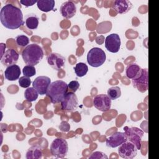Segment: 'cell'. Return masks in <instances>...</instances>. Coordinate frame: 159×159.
Wrapping results in <instances>:
<instances>
[{"instance_id": "6da1fadb", "label": "cell", "mask_w": 159, "mask_h": 159, "mask_svg": "<svg viewBox=\"0 0 159 159\" xmlns=\"http://www.w3.org/2000/svg\"><path fill=\"white\" fill-rule=\"evenodd\" d=\"M0 20L4 27L11 30L19 28L24 23L21 10L11 4H6L2 7Z\"/></svg>"}, {"instance_id": "7a4b0ae2", "label": "cell", "mask_w": 159, "mask_h": 159, "mask_svg": "<svg viewBox=\"0 0 159 159\" xmlns=\"http://www.w3.org/2000/svg\"><path fill=\"white\" fill-rule=\"evenodd\" d=\"M21 55L25 63L35 66L42 60L44 53L42 48L40 45L32 43L25 47Z\"/></svg>"}, {"instance_id": "3957f363", "label": "cell", "mask_w": 159, "mask_h": 159, "mask_svg": "<svg viewBox=\"0 0 159 159\" xmlns=\"http://www.w3.org/2000/svg\"><path fill=\"white\" fill-rule=\"evenodd\" d=\"M68 84L62 80H57L50 83L46 95L53 104L61 102L63 97L68 93Z\"/></svg>"}, {"instance_id": "277c9868", "label": "cell", "mask_w": 159, "mask_h": 159, "mask_svg": "<svg viewBox=\"0 0 159 159\" xmlns=\"http://www.w3.org/2000/svg\"><path fill=\"white\" fill-rule=\"evenodd\" d=\"M106 55L103 50L94 47L89 50L87 54V61L93 67H99L106 61Z\"/></svg>"}, {"instance_id": "5b68a950", "label": "cell", "mask_w": 159, "mask_h": 159, "mask_svg": "<svg viewBox=\"0 0 159 159\" xmlns=\"http://www.w3.org/2000/svg\"><path fill=\"white\" fill-rule=\"evenodd\" d=\"M50 153L56 158H63L65 157L68 151V145L66 140L57 138L53 140L50 145Z\"/></svg>"}, {"instance_id": "8992f818", "label": "cell", "mask_w": 159, "mask_h": 159, "mask_svg": "<svg viewBox=\"0 0 159 159\" xmlns=\"http://www.w3.org/2000/svg\"><path fill=\"white\" fill-rule=\"evenodd\" d=\"M148 70L140 69L138 74L132 79V83L134 87L136 88L139 91L144 93L148 89Z\"/></svg>"}, {"instance_id": "52a82bcc", "label": "cell", "mask_w": 159, "mask_h": 159, "mask_svg": "<svg viewBox=\"0 0 159 159\" xmlns=\"http://www.w3.org/2000/svg\"><path fill=\"white\" fill-rule=\"evenodd\" d=\"M124 130L128 140L135 144L137 150H140L141 148V139L143 136V132L136 127H129L126 126L124 128Z\"/></svg>"}, {"instance_id": "ba28073f", "label": "cell", "mask_w": 159, "mask_h": 159, "mask_svg": "<svg viewBox=\"0 0 159 159\" xmlns=\"http://www.w3.org/2000/svg\"><path fill=\"white\" fill-rule=\"evenodd\" d=\"M78 100L75 93L68 92L61 101V109L65 112H72L76 109Z\"/></svg>"}, {"instance_id": "9c48e42d", "label": "cell", "mask_w": 159, "mask_h": 159, "mask_svg": "<svg viewBox=\"0 0 159 159\" xmlns=\"http://www.w3.org/2000/svg\"><path fill=\"white\" fill-rule=\"evenodd\" d=\"M118 153L123 158L132 159L137 154V148L134 143L127 140L119 146Z\"/></svg>"}, {"instance_id": "30bf717a", "label": "cell", "mask_w": 159, "mask_h": 159, "mask_svg": "<svg viewBox=\"0 0 159 159\" xmlns=\"http://www.w3.org/2000/svg\"><path fill=\"white\" fill-rule=\"evenodd\" d=\"M93 105L99 111L106 112L111 109V99L107 94H98L93 99Z\"/></svg>"}, {"instance_id": "8fae6325", "label": "cell", "mask_w": 159, "mask_h": 159, "mask_svg": "<svg viewBox=\"0 0 159 159\" xmlns=\"http://www.w3.org/2000/svg\"><path fill=\"white\" fill-rule=\"evenodd\" d=\"M51 83V80L46 76H39L37 77L32 83L33 88L40 95L46 94L47 89Z\"/></svg>"}, {"instance_id": "7c38bea8", "label": "cell", "mask_w": 159, "mask_h": 159, "mask_svg": "<svg viewBox=\"0 0 159 159\" xmlns=\"http://www.w3.org/2000/svg\"><path fill=\"white\" fill-rule=\"evenodd\" d=\"M127 140L128 139L125 132H116L106 139V143L108 147L116 148Z\"/></svg>"}, {"instance_id": "4fadbf2b", "label": "cell", "mask_w": 159, "mask_h": 159, "mask_svg": "<svg viewBox=\"0 0 159 159\" xmlns=\"http://www.w3.org/2000/svg\"><path fill=\"white\" fill-rule=\"evenodd\" d=\"M120 39L117 34H111L105 40V47L110 52L117 53L120 47Z\"/></svg>"}, {"instance_id": "5bb4252c", "label": "cell", "mask_w": 159, "mask_h": 159, "mask_svg": "<svg viewBox=\"0 0 159 159\" xmlns=\"http://www.w3.org/2000/svg\"><path fill=\"white\" fill-rule=\"evenodd\" d=\"M19 53L13 48L7 49L1 57V62L4 66H9L14 64L18 61Z\"/></svg>"}, {"instance_id": "9a60e30c", "label": "cell", "mask_w": 159, "mask_h": 159, "mask_svg": "<svg viewBox=\"0 0 159 159\" xmlns=\"http://www.w3.org/2000/svg\"><path fill=\"white\" fill-rule=\"evenodd\" d=\"M48 65L54 70H60L64 66L66 60L64 57L57 53H52L47 57Z\"/></svg>"}, {"instance_id": "2e32d148", "label": "cell", "mask_w": 159, "mask_h": 159, "mask_svg": "<svg viewBox=\"0 0 159 159\" xmlns=\"http://www.w3.org/2000/svg\"><path fill=\"white\" fill-rule=\"evenodd\" d=\"M60 11L63 17L70 19L76 14V7L73 1H65L61 5Z\"/></svg>"}, {"instance_id": "e0dca14e", "label": "cell", "mask_w": 159, "mask_h": 159, "mask_svg": "<svg viewBox=\"0 0 159 159\" xmlns=\"http://www.w3.org/2000/svg\"><path fill=\"white\" fill-rule=\"evenodd\" d=\"M132 7V4L127 0H116L113 4L112 7L120 14H124L129 12Z\"/></svg>"}, {"instance_id": "ac0fdd59", "label": "cell", "mask_w": 159, "mask_h": 159, "mask_svg": "<svg viewBox=\"0 0 159 159\" xmlns=\"http://www.w3.org/2000/svg\"><path fill=\"white\" fill-rule=\"evenodd\" d=\"M20 73V67L14 64L6 68L4 71V76L6 79L9 81H16L19 79Z\"/></svg>"}, {"instance_id": "d6986e66", "label": "cell", "mask_w": 159, "mask_h": 159, "mask_svg": "<svg viewBox=\"0 0 159 159\" xmlns=\"http://www.w3.org/2000/svg\"><path fill=\"white\" fill-rule=\"evenodd\" d=\"M39 17L35 14L30 13L25 16V25L28 29L34 30L38 27Z\"/></svg>"}, {"instance_id": "ffe728a7", "label": "cell", "mask_w": 159, "mask_h": 159, "mask_svg": "<svg viewBox=\"0 0 159 159\" xmlns=\"http://www.w3.org/2000/svg\"><path fill=\"white\" fill-rule=\"evenodd\" d=\"M54 0H39L37 1V5L38 8L45 12L51 11L53 9L55 6Z\"/></svg>"}, {"instance_id": "44dd1931", "label": "cell", "mask_w": 159, "mask_h": 159, "mask_svg": "<svg viewBox=\"0 0 159 159\" xmlns=\"http://www.w3.org/2000/svg\"><path fill=\"white\" fill-rule=\"evenodd\" d=\"M42 151L39 147L32 146L28 149L26 153V158L39 159L42 157Z\"/></svg>"}, {"instance_id": "7402d4cb", "label": "cell", "mask_w": 159, "mask_h": 159, "mask_svg": "<svg viewBox=\"0 0 159 159\" xmlns=\"http://www.w3.org/2000/svg\"><path fill=\"white\" fill-rule=\"evenodd\" d=\"M141 68L135 63H132L128 65L126 68V76L129 79L134 78L139 72Z\"/></svg>"}, {"instance_id": "603a6c76", "label": "cell", "mask_w": 159, "mask_h": 159, "mask_svg": "<svg viewBox=\"0 0 159 159\" xmlns=\"http://www.w3.org/2000/svg\"><path fill=\"white\" fill-rule=\"evenodd\" d=\"M39 93L33 87L27 88L24 92V97L29 102L35 101L38 98Z\"/></svg>"}, {"instance_id": "cb8c5ba5", "label": "cell", "mask_w": 159, "mask_h": 159, "mask_svg": "<svg viewBox=\"0 0 159 159\" xmlns=\"http://www.w3.org/2000/svg\"><path fill=\"white\" fill-rule=\"evenodd\" d=\"M74 70L77 76L82 77L86 75L88 71V67L84 63L80 62L75 65Z\"/></svg>"}, {"instance_id": "d4e9b609", "label": "cell", "mask_w": 159, "mask_h": 159, "mask_svg": "<svg viewBox=\"0 0 159 159\" xmlns=\"http://www.w3.org/2000/svg\"><path fill=\"white\" fill-rule=\"evenodd\" d=\"M107 96L111 100H115L121 96L120 88L118 86L110 88L107 90Z\"/></svg>"}, {"instance_id": "484cf974", "label": "cell", "mask_w": 159, "mask_h": 159, "mask_svg": "<svg viewBox=\"0 0 159 159\" xmlns=\"http://www.w3.org/2000/svg\"><path fill=\"white\" fill-rule=\"evenodd\" d=\"M22 73H23L24 76H25L27 77L30 78V77H32V76H33L35 75L36 70H35L34 66L27 65L23 68Z\"/></svg>"}, {"instance_id": "4316f807", "label": "cell", "mask_w": 159, "mask_h": 159, "mask_svg": "<svg viewBox=\"0 0 159 159\" xmlns=\"http://www.w3.org/2000/svg\"><path fill=\"white\" fill-rule=\"evenodd\" d=\"M16 42L20 47H25L29 43V39L26 35H19L16 38Z\"/></svg>"}, {"instance_id": "83f0119b", "label": "cell", "mask_w": 159, "mask_h": 159, "mask_svg": "<svg viewBox=\"0 0 159 159\" xmlns=\"http://www.w3.org/2000/svg\"><path fill=\"white\" fill-rule=\"evenodd\" d=\"M19 86L24 88H27L30 86L31 84V80L29 77L25 76H22L19 79Z\"/></svg>"}, {"instance_id": "f1b7e54d", "label": "cell", "mask_w": 159, "mask_h": 159, "mask_svg": "<svg viewBox=\"0 0 159 159\" xmlns=\"http://www.w3.org/2000/svg\"><path fill=\"white\" fill-rule=\"evenodd\" d=\"M90 159H107V156L103 152L96 151L91 153V155L89 157Z\"/></svg>"}, {"instance_id": "f546056e", "label": "cell", "mask_w": 159, "mask_h": 159, "mask_svg": "<svg viewBox=\"0 0 159 159\" xmlns=\"http://www.w3.org/2000/svg\"><path fill=\"white\" fill-rule=\"evenodd\" d=\"M80 87V83L77 81H71L68 84V89H70V92L75 93Z\"/></svg>"}, {"instance_id": "4dcf8cb0", "label": "cell", "mask_w": 159, "mask_h": 159, "mask_svg": "<svg viewBox=\"0 0 159 159\" xmlns=\"http://www.w3.org/2000/svg\"><path fill=\"white\" fill-rule=\"evenodd\" d=\"M37 2V1H35V0H20V3L26 7L32 6Z\"/></svg>"}]
</instances>
